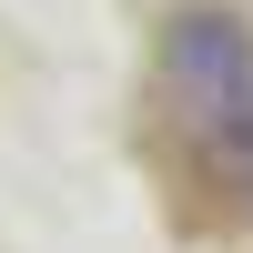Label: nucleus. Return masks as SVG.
I'll list each match as a JSON object with an SVG mask.
<instances>
[{"instance_id":"1","label":"nucleus","mask_w":253,"mask_h":253,"mask_svg":"<svg viewBox=\"0 0 253 253\" xmlns=\"http://www.w3.org/2000/svg\"><path fill=\"white\" fill-rule=\"evenodd\" d=\"M162 81L193 101V122L223 152H253V31L233 10H213V0L172 10V31H162Z\"/></svg>"}]
</instances>
